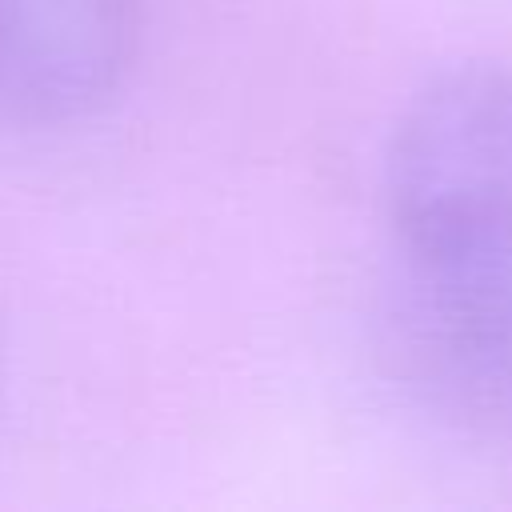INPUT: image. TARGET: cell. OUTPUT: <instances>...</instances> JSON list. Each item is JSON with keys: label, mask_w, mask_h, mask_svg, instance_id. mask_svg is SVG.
<instances>
[{"label": "cell", "mask_w": 512, "mask_h": 512, "mask_svg": "<svg viewBox=\"0 0 512 512\" xmlns=\"http://www.w3.org/2000/svg\"><path fill=\"white\" fill-rule=\"evenodd\" d=\"M384 196L400 248L512 232V64H460L412 96Z\"/></svg>", "instance_id": "2"}, {"label": "cell", "mask_w": 512, "mask_h": 512, "mask_svg": "<svg viewBox=\"0 0 512 512\" xmlns=\"http://www.w3.org/2000/svg\"><path fill=\"white\" fill-rule=\"evenodd\" d=\"M0 388H4V352H0Z\"/></svg>", "instance_id": "4"}, {"label": "cell", "mask_w": 512, "mask_h": 512, "mask_svg": "<svg viewBox=\"0 0 512 512\" xmlns=\"http://www.w3.org/2000/svg\"><path fill=\"white\" fill-rule=\"evenodd\" d=\"M376 356L436 428L512 444V232L400 248L376 308Z\"/></svg>", "instance_id": "1"}, {"label": "cell", "mask_w": 512, "mask_h": 512, "mask_svg": "<svg viewBox=\"0 0 512 512\" xmlns=\"http://www.w3.org/2000/svg\"><path fill=\"white\" fill-rule=\"evenodd\" d=\"M136 44V0H0V120H84L120 92Z\"/></svg>", "instance_id": "3"}]
</instances>
